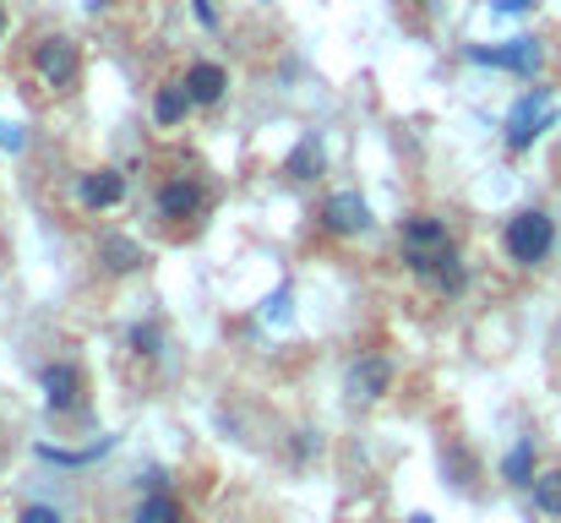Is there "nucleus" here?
<instances>
[{
    "instance_id": "obj_18",
    "label": "nucleus",
    "mask_w": 561,
    "mask_h": 523,
    "mask_svg": "<svg viewBox=\"0 0 561 523\" xmlns=\"http://www.w3.org/2000/svg\"><path fill=\"white\" fill-rule=\"evenodd\" d=\"M535 508L546 513V519H561V469H546V475H535Z\"/></svg>"
},
{
    "instance_id": "obj_13",
    "label": "nucleus",
    "mask_w": 561,
    "mask_h": 523,
    "mask_svg": "<svg viewBox=\"0 0 561 523\" xmlns=\"http://www.w3.org/2000/svg\"><path fill=\"white\" fill-rule=\"evenodd\" d=\"M535 436H518L513 447H507V458H502V480L507 486H518V491H529L535 486Z\"/></svg>"
},
{
    "instance_id": "obj_15",
    "label": "nucleus",
    "mask_w": 561,
    "mask_h": 523,
    "mask_svg": "<svg viewBox=\"0 0 561 523\" xmlns=\"http://www.w3.org/2000/svg\"><path fill=\"white\" fill-rule=\"evenodd\" d=\"M186 110H196L191 93H186V82H164V88L153 93V121H159V126H181Z\"/></svg>"
},
{
    "instance_id": "obj_8",
    "label": "nucleus",
    "mask_w": 561,
    "mask_h": 523,
    "mask_svg": "<svg viewBox=\"0 0 561 523\" xmlns=\"http://www.w3.org/2000/svg\"><path fill=\"white\" fill-rule=\"evenodd\" d=\"M202 202H207V191H202L191 174H175V180L159 185V202H153V207H159L164 224H181V218H196V213H202Z\"/></svg>"
},
{
    "instance_id": "obj_5",
    "label": "nucleus",
    "mask_w": 561,
    "mask_h": 523,
    "mask_svg": "<svg viewBox=\"0 0 561 523\" xmlns=\"http://www.w3.org/2000/svg\"><path fill=\"white\" fill-rule=\"evenodd\" d=\"M33 77H38L44 88H71V82L82 77V49H77V38L44 33V38L33 44Z\"/></svg>"
},
{
    "instance_id": "obj_26",
    "label": "nucleus",
    "mask_w": 561,
    "mask_h": 523,
    "mask_svg": "<svg viewBox=\"0 0 561 523\" xmlns=\"http://www.w3.org/2000/svg\"><path fill=\"white\" fill-rule=\"evenodd\" d=\"M164 486H170L164 469H148V475H142V491H164Z\"/></svg>"
},
{
    "instance_id": "obj_11",
    "label": "nucleus",
    "mask_w": 561,
    "mask_h": 523,
    "mask_svg": "<svg viewBox=\"0 0 561 523\" xmlns=\"http://www.w3.org/2000/svg\"><path fill=\"white\" fill-rule=\"evenodd\" d=\"M186 93L196 110H213V104H224V93H229V71L218 66V60H191L186 66Z\"/></svg>"
},
{
    "instance_id": "obj_10",
    "label": "nucleus",
    "mask_w": 561,
    "mask_h": 523,
    "mask_svg": "<svg viewBox=\"0 0 561 523\" xmlns=\"http://www.w3.org/2000/svg\"><path fill=\"white\" fill-rule=\"evenodd\" d=\"M77 202L88 213H104V207H121L126 202V174L121 170H88L77 180Z\"/></svg>"
},
{
    "instance_id": "obj_25",
    "label": "nucleus",
    "mask_w": 561,
    "mask_h": 523,
    "mask_svg": "<svg viewBox=\"0 0 561 523\" xmlns=\"http://www.w3.org/2000/svg\"><path fill=\"white\" fill-rule=\"evenodd\" d=\"M311 447H317V436L311 431H295V458H311Z\"/></svg>"
},
{
    "instance_id": "obj_1",
    "label": "nucleus",
    "mask_w": 561,
    "mask_h": 523,
    "mask_svg": "<svg viewBox=\"0 0 561 523\" xmlns=\"http://www.w3.org/2000/svg\"><path fill=\"white\" fill-rule=\"evenodd\" d=\"M502 251H507V262H518V268H540V262L557 251V218H551L546 207H518V213L507 218V229H502Z\"/></svg>"
},
{
    "instance_id": "obj_22",
    "label": "nucleus",
    "mask_w": 561,
    "mask_h": 523,
    "mask_svg": "<svg viewBox=\"0 0 561 523\" xmlns=\"http://www.w3.org/2000/svg\"><path fill=\"white\" fill-rule=\"evenodd\" d=\"M0 148H5V154H22V148H27V137H22V126H11V121H0Z\"/></svg>"
},
{
    "instance_id": "obj_14",
    "label": "nucleus",
    "mask_w": 561,
    "mask_h": 523,
    "mask_svg": "<svg viewBox=\"0 0 561 523\" xmlns=\"http://www.w3.org/2000/svg\"><path fill=\"white\" fill-rule=\"evenodd\" d=\"M431 284L447 295V300H458L463 289H469V268H463V257H458V246H447L442 257H436V268H431Z\"/></svg>"
},
{
    "instance_id": "obj_19",
    "label": "nucleus",
    "mask_w": 561,
    "mask_h": 523,
    "mask_svg": "<svg viewBox=\"0 0 561 523\" xmlns=\"http://www.w3.org/2000/svg\"><path fill=\"white\" fill-rule=\"evenodd\" d=\"M126 344H131V354H142V360H159V354H164V328H159V322H137V328L126 333Z\"/></svg>"
},
{
    "instance_id": "obj_20",
    "label": "nucleus",
    "mask_w": 561,
    "mask_h": 523,
    "mask_svg": "<svg viewBox=\"0 0 561 523\" xmlns=\"http://www.w3.org/2000/svg\"><path fill=\"white\" fill-rule=\"evenodd\" d=\"M115 442L104 436V442H93V447H82V453H71V447H49V442H38V458L44 464H88V458H99V453H110Z\"/></svg>"
},
{
    "instance_id": "obj_3",
    "label": "nucleus",
    "mask_w": 561,
    "mask_h": 523,
    "mask_svg": "<svg viewBox=\"0 0 561 523\" xmlns=\"http://www.w3.org/2000/svg\"><path fill=\"white\" fill-rule=\"evenodd\" d=\"M398 246H403V268H409L414 278H431V268H436V257L453 246V235H447L442 218H431V213H409V218L398 224Z\"/></svg>"
},
{
    "instance_id": "obj_24",
    "label": "nucleus",
    "mask_w": 561,
    "mask_h": 523,
    "mask_svg": "<svg viewBox=\"0 0 561 523\" xmlns=\"http://www.w3.org/2000/svg\"><path fill=\"white\" fill-rule=\"evenodd\" d=\"M191 11H196V22H202L207 33L218 27V5H213V0H191Z\"/></svg>"
},
{
    "instance_id": "obj_29",
    "label": "nucleus",
    "mask_w": 561,
    "mask_h": 523,
    "mask_svg": "<svg viewBox=\"0 0 561 523\" xmlns=\"http://www.w3.org/2000/svg\"><path fill=\"white\" fill-rule=\"evenodd\" d=\"M99 5H110V0H88V11H99Z\"/></svg>"
},
{
    "instance_id": "obj_7",
    "label": "nucleus",
    "mask_w": 561,
    "mask_h": 523,
    "mask_svg": "<svg viewBox=\"0 0 561 523\" xmlns=\"http://www.w3.org/2000/svg\"><path fill=\"white\" fill-rule=\"evenodd\" d=\"M38 393H44L49 414H71V409H82V371L71 360H49L38 371Z\"/></svg>"
},
{
    "instance_id": "obj_6",
    "label": "nucleus",
    "mask_w": 561,
    "mask_h": 523,
    "mask_svg": "<svg viewBox=\"0 0 561 523\" xmlns=\"http://www.w3.org/2000/svg\"><path fill=\"white\" fill-rule=\"evenodd\" d=\"M317 224H322L328 235H339V240H350V235H366V229H371V202H366L360 191H333V196L322 202Z\"/></svg>"
},
{
    "instance_id": "obj_31",
    "label": "nucleus",
    "mask_w": 561,
    "mask_h": 523,
    "mask_svg": "<svg viewBox=\"0 0 561 523\" xmlns=\"http://www.w3.org/2000/svg\"><path fill=\"white\" fill-rule=\"evenodd\" d=\"M420 5H436V0H420Z\"/></svg>"
},
{
    "instance_id": "obj_12",
    "label": "nucleus",
    "mask_w": 561,
    "mask_h": 523,
    "mask_svg": "<svg viewBox=\"0 0 561 523\" xmlns=\"http://www.w3.org/2000/svg\"><path fill=\"white\" fill-rule=\"evenodd\" d=\"M142 262H148V257H142V246H137L131 235H99V268H104V273L121 278V273H137Z\"/></svg>"
},
{
    "instance_id": "obj_28",
    "label": "nucleus",
    "mask_w": 561,
    "mask_h": 523,
    "mask_svg": "<svg viewBox=\"0 0 561 523\" xmlns=\"http://www.w3.org/2000/svg\"><path fill=\"white\" fill-rule=\"evenodd\" d=\"M409 523H436L431 513H409Z\"/></svg>"
},
{
    "instance_id": "obj_23",
    "label": "nucleus",
    "mask_w": 561,
    "mask_h": 523,
    "mask_svg": "<svg viewBox=\"0 0 561 523\" xmlns=\"http://www.w3.org/2000/svg\"><path fill=\"white\" fill-rule=\"evenodd\" d=\"M262 317H267V322H284V317H289V289H278V295L262 306Z\"/></svg>"
},
{
    "instance_id": "obj_9",
    "label": "nucleus",
    "mask_w": 561,
    "mask_h": 523,
    "mask_svg": "<svg viewBox=\"0 0 561 523\" xmlns=\"http://www.w3.org/2000/svg\"><path fill=\"white\" fill-rule=\"evenodd\" d=\"M387 387H392V365H387L381 354H360V360L350 365V376H344V393H350V398H366V403L387 398Z\"/></svg>"
},
{
    "instance_id": "obj_21",
    "label": "nucleus",
    "mask_w": 561,
    "mask_h": 523,
    "mask_svg": "<svg viewBox=\"0 0 561 523\" xmlns=\"http://www.w3.org/2000/svg\"><path fill=\"white\" fill-rule=\"evenodd\" d=\"M16 523H66V519H60L49 502H27V508L16 513Z\"/></svg>"
},
{
    "instance_id": "obj_27",
    "label": "nucleus",
    "mask_w": 561,
    "mask_h": 523,
    "mask_svg": "<svg viewBox=\"0 0 561 523\" xmlns=\"http://www.w3.org/2000/svg\"><path fill=\"white\" fill-rule=\"evenodd\" d=\"M491 5H496V11H507V16H518V11H529L535 0H491Z\"/></svg>"
},
{
    "instance_id": "obj_2",
    "label": "nucleus",
    "mask_w": 561,
    "mask_h": 523,
    "mask_svg": "<svg viewBox=\"0 0 561 523\" xmlns=\"http://www.w3.org/2000/svg\"><path fill=\"white\" fill-rule=\"evenodd\" d=\"M551 126H557V93L535 82V88H529V93H524V99L507 110L502 137H507V148H513V154H529V148H535V143L551 132Z\"/></svg>"
},
{
    "instance_id": "obj_4",
    "label": "nucleus",
    "mask_w": 561,
    "mask_h": 523,
    "mask_svg": "<svg viewBox=\"0 0 561 523\" xmlns=\"http://www.w3.org/2000/svg\"><path fill=\"white\" fill-rule=\"evenodd\" d=\"M474 66H502V71H513V77H524V82H535L540 77V66H546V44L540 38H507V44H469L463 49Z\"/></svg>"
},
{
    "instance_id": "obj_30",
    "label": "nucleus",
    "mask_w": 561,
    "mask_h": 523,
    "mask_svg": "<svg viewBox=\"0 0 561 523\" xmlns=\"http://www.w3.org/2000/svg\"><path fill=\"white\" fill-rule=\"evenodd\" d=\"M0 38H5V5H0Z\"/></svg>"
},
{
    "instance_id": "obj_17",
    "label": "nucleus",
    "mask_w": 561,
    "mask_h": 523,
    "mask_svg": "<svg viewBox=\"0 0 561 523\" xmlns=\"http://www.w3.org/2000/svg\"><path fill=\"white\" fill-rule=\"evenodd\" d=\"M131 523H181V502H175L170 491H148V497L137 502Z\"/></svg>"
},
{
    "instance_id": "obj_16",
    "label": "nucleus",
    "mask_w": 561,
    "mask_h": 523,
    "mask_svg": "<svg viewBox=\"0 0 561 523\" xmlns=\"http://www.w3.org/2000/svg\"><path fill=\"white\" fill-rule=\"evenodd\" d=\"M284 174H289V180H317V174H322V143H317V137H300L295 154L284 159Z\"/></svg>"
}]
</instances>
